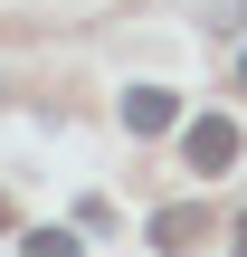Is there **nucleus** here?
<instances>
[{
  "label": "nucleus",
  "mask_w": 247,
  "mask_h": 257,
  "mask_svg": "<svg viewBox=\"0 0 247 257\" xmlns=\"http://www.w3.org/2000/svg\"><path fill=\"white\" fill-rule=\"evenodd\" d=\"M19 257H86V248H76L67 229H29V238H19Z\"/></svg>",
  "instance_id": "4"
},
{
  "label": "nucleus",
  "mask_w": 247,
  "mask_h": 257,
  "mask_svg": "<svg viewBox=\"0 0 247 257\" xmlns=\"http://www.w3.org/2000/svg\"><path fill=\"white\" fill-rule=\"evenodd\" d=\"M247 19V0H209V29H238Z\"/></svg>",
  "instance_id": "5"
},
{
  "label": "nucleus",
  "mask_w": 247,
  "mask_h": 257,
  "mask_svg": "<svg viewBox=\"0 0 247 257\" xmlns=\"http://www.w3.org/2000/svg\"><path fill=\"white\" fill-rule=\"evenodd\" d=\"M238 86H247V57H238Z\"/></svg>",
  "instance_id": "7"
},
{
  "label": "nucleus",
  "mask_w": 247,
  "mask_h": 257,
  "mask_svg": "<svg viewBox=\"0 0 247 257\" xmlns=\"http://www.w3.org/2000/svg\"><path fill=\"white\" fill-rule=\"evenodd\" d=\"M124 134H181V95L171 86H124Z\"/></svg>",
  "instance_id": "2"
},
{
  "label": "nucleus",
  "mask_w": 247,
  "mask_h": 257,
  "mask_svg": "<svg viewBox=\"0 0 247 257\" xmlns=\"http://www.w3.org/2000/svg\"><path fill=\"white\" fill-rule=\"evenodd\" d=\"M238 124H228V114H190V124H181V162H190V172H200V181H219V172H238Z\"/></svg>",
  "instance_id": "1"
},
{
  "label": "nucleus",
  "mask_w": 247,
  "mask_h": 257,
  "mask_svg": "<svg viewBox=\"0 0 247 257\" xmlns=\"http://www.w3.org/2000/svg\"><path fill=\"white\" fill-rule=\"evenodd\" d=\"M238 257H247V219H238Z\"/></svg>",
  "instance_id": "6"
},
{
  "label": "nucleus",
  "mask_w": 247,
  "mask_h": 257,
  "mask_svg": "<svg viewBox=\"0 0 247 257\" xmlns=\"http://www.w3.org/2000/svg\"><path fill=\"white\" fill-rule=\"evenodd\" d=\"M200 238H209V219H200V210H162V219H152V248H162V257L200 248Z\"/></svg>",
  "instance_id": "3"
}]
</instances>
